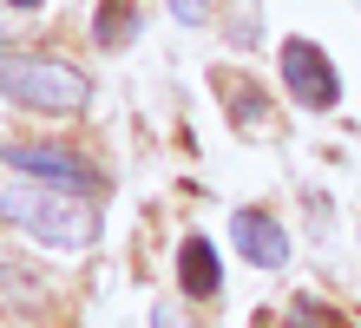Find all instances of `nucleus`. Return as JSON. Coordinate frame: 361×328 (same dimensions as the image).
<instances>
[{
  "label": "nucleus",
  "mask_w": 361,
  "mask_h": 328,
  "mask_svg": "<svg viewBox=\"0 0 361 328\" xmlns=\"http://www.w3.org/2000/svg\"><path fill=\"white\" fill-rule=\"evenodd\" d=\"M0 217L53 250H86L99 236V210L73 190H53V184H0Z\"/></svg>",
  "instance_id": "1"
},
{
  "label": "nucleus",
  "mask_w": 361,
  "mask_h": 328,
  "mask_svg": "<svg viewBox=\"0 0 361 328\" xmlns=\"http://www.w3.org/2000/svg\"><path fill=\"white\" fill-rule=\"evenodd\" d=\"M0 99L27 105V112H86L92 79L79 66H66V59H39V53L0 47Z\"/></svg>",
  "instance_id": "2"
},
{
  "label": "nucleus",
  "mask_w": 361,
  "mask_h": 328,
  "mask_svg": "<svg viewBox=\"0 0 361 328\" xmlns=\"http://www.w3.org/2000/svg\"><path fill=\"white\" fill-rule=\"evenodd\" d=\"M0 158H7L13 171H27L33 184H53V190H73V197L99 190V171L79 158V151H66V145H27V138H13V145H0Z\"/></svg>",
  "instance_id": "3"
},
{
  "label": "nucleus",
  "mask_w": 361,
  "mask_h": 328,
  "mask_svg": "<svg viewBox=\"0 0 361 328\" xmlns=\"http://www.w3.org/2000/svg\"><path fill=\"white\" fill-rule=\"evenodd\" d=\"M283 92L302 105V112H329V105L342 99L335 59L315 47V40H283Z\"/></svg>",
  "instance_id": "4"
},
{
  "label": "nucleus",
  "mask_w": 361,
  "mask_h": 328,
  "mask_svg": "<svg viewBox=\"0 0 361 328\" xmlns=\"http://www.w3.org/2000/svg\"><path fill=\"white\" fill-rule=\"evenodd\" d=\"M230 243L257 262V269H283L289 262V236H283V224L269 210H237L230 217Z\"/></svg>",
  "instance_id": "5"
},
{
  "label": "nucleus",
  "mask_w": 361,
  "mask_h": 328,
  "mask_svg": "<svg viewBox=\"0 0 361 328\" xmlns=\"http://www.w3.org/2000/svg\"><path fill=\"white\" fill-rule=\"evenodd\" d=\"M178 289L197 296V302H217L224 262H217V250H210V236H184V243H178Z\"/></svg>",
  "instance_id": "6"
},
{
  "label": "nucleus",
  "mask_w": 361,
  "mask_h": 328,
  "mask_svg": "<svg viewBox=\"0 0 361 328\" xmlns=\"http://www.w3.org/2000/svg\"><path fill=\"white\" fill-rule=\"evenodd\" d=\"M217 92H224V105H230V125H237L243 138H263V131H269V99H263L250 79H237V73H217Z\"/></svg>",
  "instance_id": "7"
},
{
  "label": "nucleus",
  "mask_w": 361,
  "mask_h": 328,
  "mask_svg": "<svg viewBox=\"0 0 361 328\" xmlns=\"http://www.w3.org/2000/svg\"><path fill=\"white\" fill-rule=\"evenodd\" d=\"M0 302H7V309H39V302H47L39 269H27L13 250H0Z\"/></svg>",
  "instance_id": "8"
},
{
  "label": "nucleus",
  "mask_w": 361,
  "mask_h": 328,
  "mask_svg": "<svg viewBox=\"0 0 361 328\" xmlns=\"http://www.w3.org/2000/svg\"><path fill=\"white\" fill-rule=\"evenodd\" d=\"M132 33H138V7H132V0H99V20H92L99 47H125Z\"/></svg>",
  "instance_id": "9"
},
{
  "label": "nucleus",
  "mask_w": 361,
  "mask_h": 328,
  "mask_svg": "<svg viewBox=\"0 0 361 328\" xmlns=\"http://www.w3.org/2000/svg\"><path fill=\"white\" fill-rule=\"evenodd\" d=\"M289 328H348V315L329 309V302H315V296H295L289 302Z\"/></svg>",
  "instance_id": "10"
},
{
  "label": "nucleus",
  "mask_w": 361,
  "mask_h": 328,
  "mask_svg": "<svg viewBox=\"0 0 361 328\" xmlns=\"http://www.w3.org/2000/svg\"><path fill=\"white\" fill-rule=\"evenodd\" d=\"M171 13L184 20V27H204V13H210V0H171Z\"/></svg>",
  "instance_id": "11"
},
{
  "label": "nucleus",
  "mask_w": 361,
  "mask_h": 328,
  "mask_svg": "<svg viewBox=\"0 0 361 328\" xmlns=\"http://www.w3.org/2000/svg\"><path fill=\"white\" fill-rule=\"evenodd\" d=\"M152 328H190V322L178 315V302H158V309H152Z\"/></svg>",
  "instance_id": "12"
},
{
  "label": "nucleus",
  "mask_w": 361,
  "mask_h": 328,
  "mask_svg": "<svg viewBox=\"0 0 361 328\" xmlns=\"http://www.w3.org/2000/svg\"><path fill=\"white\" fill-rule=\"evenodd\" d=\"M7 7H39V0H7Z\"/></svg>",
  "instance_id": "13"
}]
</instances>
